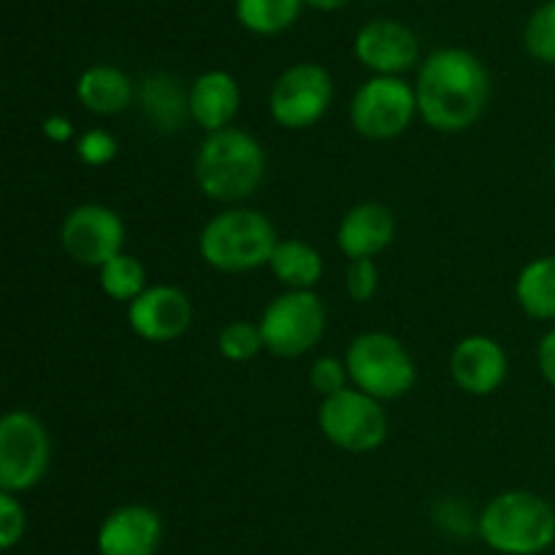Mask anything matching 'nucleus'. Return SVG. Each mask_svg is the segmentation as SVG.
<instances>
[{
    "label": "nucleus",
    "instance_id": "2",
    "mask_svg": "<svg viewBox=\"0 0 555 555\" xmlns=\"http://www.w3.org/2000/svg\"><path fill=\"white\" fill-rule=\"evenodd\" d=\"M266 152L253 133L238 128L206 133L195 155V182L217 204H242L263 184Z\"/></svg>",
    "mask_w": 555,
    "mask_h": 555
},
{
    "label": "nucleus",
    "instance_id": "25",
    "mask_svg": "<svg viewBox=\"0 0 555 555\" xmlns=\"http://www.w3.org/2000/svg\"><path fill=\"white\" fill-rule=\"evenodd\" d=\"M524 47L537 63L555 65V0H547L524 27Z\"/></svg>",
    "mask_w": 555,
    "mask_h": 555
},
{
    "label": "nucleus",
    "instance_id": "18",
    "mask_svg": "<svg viewBox=\"0 0 555 555\" xmlns=\"http://www.w3.org/2000/svg\"><path fill=\"white\" fill-rule=\"evenodd\" d=\"M144 119L157 133H179L190 122V90L171 74H150L135 92Z\"/></svg>",
    "mask_w": 555,
    "mask_h": 555
},
{
    "label": "nucleus",
    "instance_id": "1",
    "mask_svg": "<svg viewBox=\"0 0 555 555\" xmlns=\"http://www.w3.org/2000/svg\"><path fill=\"white\" fill-rule=\"evenodd\" d=\"M417 114L439 133H464L482 117L491 98V76L475 52L444 47L428 54L415 79Z\"/></svg>",
    "mask_w": 555,
    "mask_h": 555
},
{
    "label": "nucleus",
    "instance_id": "12",
    "mask_svg": "<svg viewBox=\"0 0 555 555\" xmlns=\"http://www.w3.org/2000/svg\"><path fill=\"white\" fill-rule=\"evenodd\" d=\"M128 325L139 339L168 345L193 325V301L173 285H152L128 304Z\"/></svg>",
    "mask_w": 555,
    "mask_h": 555
},
{
    "label": "nucleus",
    "instance_id": "21",
    "mask_svg": "<svg viewBox=\"0 0 555 555\" xmlns=\"http://www.w3.org/2000/svg\"><path fill=\"white\" fill-rule=\"evenodd\" d=\"M515 301L529 318L555 320V255H542L520 269Z\"/></svg>",
    "mask_w": 555,
    "mask_h": 555
},
{
    "label": "nucleus",
    "instance_id": "26",
    "mask_svg": "<svg viewBox=\"0 0 555 555\" xmlns=\"http://www.w3.org/2000/svg\"><path fill=\"white\" fill-rule=\"evenodd\" d=\"M309 383H312V388L318 390L323 399H331V396L347 390L350 374H347L345 358H334V356L318 358V361L312 363V369H309Z\"/></svg>",
    "mask_w": 555,
    "mask_h": 555
},
{
    "label": "nucleus",
    "instance_id": "30",
    "mask_svg": "<svg viewBox=\"0 0 555 555\" xmlns=\"http://www.w3.org/2000/svg\"><path fill=\"white\" fill-rule=\"evenodd\" d=\"M537 363H540V372L545 377V383L555 388V328L547 331L540 339V347H537Z\"/></svg>",
    "mask_w": 555,
    "mask_h": 555
},
{
    "label": "nucleus",
    "instance_id": "6",
    "mask_svg": "<svg viewBox=\"0 0 555 555\" xmlns=\"http://www.w3.org/2000/svg\"><path fill=\"white\" fill-rule=\"evenodd\" d=\"M52 461L49 431L33 412L9 410L0 417V491H33Z\"/></svg>",
    "mask_w": 555,
    "mask_h": 555
},
{
    "label": "nucleus",
    "instance_id": "10",
    "mask_svg": "<svg viewBox=\"0 0 555 555\" xmlns=\"http://www.w3.org/2000/svg\"><path fill=\"white\" fill-rule=\"evenodd\" d=\"M334 103V79L318 63H296L276 76L269 92V112L280 128L307 130L325 117Z\"/></svg>",
    "mask_w": 555,
    "mask_h": 555
},
{
    "label": "nucleus",
    "instance_id": "24",
    "mask_svg": "<svg viewBox=\"0 0 555 555\" xmlns=\"http://www.w3.org/2000/svg\"><path fill=\"white\" fill-rule=\"evenodd\" d=\"M217 350L231 363L253 361L255 356H260V350H266L260 325L253 320H233L217 336Z\"/></svg>",
    "mask_w": 555,
    "mask_h": 555
},
{
    "label": "nucleus",
    "instance_id": "27",
    "mask_svg": "<svg viewBox=\"0 0 555 555\" xmlns=\"http://www.w3.org/2000/svg\"><path fill=\"white\" fill-rule=\"evenodd\" d=\"M117 152H119V144L108 130H101V128L85 130V133L76 139V157L90 168L108 166V163L117 157Z\"/></svg>",
    "mask_w": 555,
    "mask_h": 555
},
{
    "label": "nucleus",
    "instance_id": "28",
    "mask_svg": "<svg viewBox=\"0 0 555 555\" xmlns=\"http://www.w3.org/2000/svg\"><path fill=\"white\" fill-rule=\"evenodd\" d=\"M379 287V271L377 263L372 258L363 260H350L345 271V291L350 296V301L356 304H369L377 296Z\"/></svg>",
    "mask_w": 555,
    "mask_h": 555
},
{
    "label": "nucleus",
    "instance_id": "19",
    "mask_svg": "<svg viewBox=\"0 0 555 555\" xmlns=\"http://www.w3.org/2000/svg\"><path fill=\"white\" fill-rule=\"evenodd\" d=\"M135 87L122 68L108 63L90 65L76 79V101L98 117L122 114L133 103Z\"/></svg>",
    "mask_w": 555,
    "mask_h": 555
},
{
    "label": "nucleus",
    "instance_id": "7",
    "mask_svg": "<svg viewBox=\"0 0 555 555\" xmlns=\"http://www.w3.org/2000/svg\"><path fill=\"white\" fill-rule=\"evenodd\" d=\"M266 350L276 358H301L325 336V304L314 291H285L260 314Z\"/></svg>",
    "mask_w": 555,
    "mask_h": 555
},
{
    "label": "nucleus",
    "instance_id": "16",
    "mask_svg": "<svg viewBox=\"0 0 555 555\" xmlns=\"http://www.w3.org/2000/svg\"><path fill=\"white\" fill-rule=\"evenodd\" d=\"M396 236L393 211L377 201H363L345 211L336 228V244L350 260H363L385 253Z\"/></svg>",
    "mask_w": 555,
    "mask_h": 555
},
{
    "label": "nucleus",
    "instance_id": "13",
    "mask_svg": "<svg viewBox=\"0 0 555 555\" xmlns=\"http://www.w3.org/2000/svg\"><path fill=\"white\" fill-rule=\"evenodd\" d=\"M356 60L374 76H401L421 60V43L412 27L399 20H372L352 41Z\"/></svg>",
    "mask_w": 555,
    "mask_h": 555
},
{
    "label": "nucleus",
    "instance_id": "8",
    "mask_svg": "<svg viewBox=\"0 0 555 555\" xmlns=\"http://www.w3.org/2000/svg\"><path fill=\"white\" fill-rule=\"evenodd\" d=\"M415 117H421L415 85L401 76H372L358 87L350 103L352 128L369 141L399 139Z\"/></svg>",
    "mask_w": 555,
    "mask_h": 555
},
{
    "label": "nucleus",
    "instance_id": "29",
    "mask_svg": "<svg viewBox=\"0 0 555 555\" xmlns=\"http://www.w3.org/2000/svg\"><path fill=\"white\" fill-rule=\"evenodd\" d=\"M27 529V513L16 493L0 491V547L11 551L22 542Z\"/></svg>",
    "mask_w": 555,
    "mask_h": 555
},
{
    "label": "nucleus",
    "instance_id": "4",
    "mask_svg": "<svg viewBox=\"0 0 555 555\" xmlns=\"http://www.w3.org/2000/svg\"><path fill=\"white\" fill-rule=\"evenodd\" d=\"M280 236L263 211L231 206L204 225L198 236V253L206 266L222 274H247L269 266Z\"/></svg>",
    "mask_w": 555,
    "mask_h": 555
},
{
    "label": "nucleus",
    "instance_id": "20",
    "mask_svg": "<svg viewBox=\"0 0 555 555\" xmlns=\"http://www.w3.org/2000/svg\"><path fill=\"white\" fill-rule=\"evenodd\" d=\"M269 269L274 280L287 291H314L318 282L323 280L325 263L323 255L312 244L298 242V238H282L271 255Z\"/></svg>",
    "mask_w": 555,
    "mask_h": 555
},
{
    "label": "nucleus",
    "instance_id": "3",
    "mask_svg": "<svg viewBox=\"0 0 555 555\" xmlns=\"http://www.w3.org/2000/svg\"><path fill=\"white\" fill-rule=\"evenodd\" d=\"M477 534L499 555H540L555 542V509L531 491H504L482 507Z\"/></svg>",
    "mask_w": 555,
    "mask_h": 555
},
{
    "label": "nucleus",
    "instance_id": "11",
    "mask_svg": "<svg viewBox=\"0 0 555 555\" xmlns=\"http://www.w3.org/2000/svg\"><path fill=\"white\" fill-rule=\"evenodd\" d=\"M125 222L103 204H81L65 215L60 225V244L74 263L101 269L125 253Z\"/></svg>",
    "mask_w": 555,
    "mask_h": 555
},
{
    "label": "nucleus",
    "instance_id": "32",
    "mask_svg": "<svg viewBox=\"0 0 555 555\" xmlns=\"http://www.w3.org/2000/svg\"><path fill=\"white\" fill-rule=\"evenodd\" d=\"M304 3L314 11H339V9H345L350 0H304Z\"/></svg>",
    "mask_w": 555,
    "mask_h": 555
},
{
    "label": "nucleus",
    "instance_id": "31",
    "mask_svg": "<svg viewBox=\"0 0 555 555\" xmlns=\"http://www.w3.org/2000/svg\"><path fill=\"white\" fill-rule=\"evenodd\" d=\"M41 133L47 135L52 144H65V141L74 139V122H70L65 114H49L47 119L41 122Z\"/></svg>",
    "mask_w": 555,
    "mask_h": 555
},
{
    "label": "nucleus",
    "instance_id": "23",
    "mask_svg": "<svg viewBox=\"0 0 555 555\" xmlns=\"http://www.w3.org/2000/svg\"><path fill=\"white\" fill-rule=\"evenodd\" d=\"M98 285L114 301H135L146 291V269L135 255L122 253L98 269Z\"/></svg>",
    "mask_w": 555,
    "mask_h": 555
},
{
    "label": "nucleus",
    "instance_id": "17",
    "mask_svg": "<svg viewBox=\"0 0 555 555\" xmlns=\"http://www.w3.org/2000/svg\"><path fill=\"white\" fill-rule=\"evenodd\" d=\"M242 108V87L228 70H206L190 87V117L206 133L233 128Z\"/></svg>",
    "mask_w": 555,
    "mask_h": 555
},
{
    "label": "nucleus",
    "instance_id": "15",
    "mask_svg": "<svg viewBox=\"0 0 555 555\" xmlns=\"http://www.w3.org/2000/svg\"><path fill=\"white\" fill-rule=\"evenodd\" d=\"M509 361L504 347L493 336H464L450 352V374L455 385L469 396H491L504 385Z\"/></svg>",
    "mask_w": 555,
    "mask_h": 555
},
{
    "label": "nucleus",
    "instance_id": "5",
    "mask_svg": "<svg viewBox=\"0 0 555 555\" xmlns=\"http://www.w3.org/2000/svg\"><path fill=\"white\" fill-rule=\"evenodd\" d=\"M347 374L352 388L377 401H393L415 388L417 369L410 350L385 331H366L347 347Z\"/></svg>",
    "mask_w": 555,
    "mask_h": 555
},
{
    "label": "nucleus",
    "instance_id": "9",
    "mask_svg": "<svg viewBox=\"0 0 555 555\" xmlns=\"http://www.w3.org/2000/svg\"><path fill=\"white\" fill-rule=\"evenodd\" d=\"M318 426L334 448L363 455L379 450L388 439V412L363 390L347 388L320 401Z\"/></svg>",
    "mask_w": 555,
    "mask_h": 555
},
{
    "label": "nucleus",
    "instance_id": "14",
    "mask_svg": "<svg viewBox=\"0 0 555 555\" xmlns=\"http://www.w3.org/2000/svg\"><path fill=\"white\" fill-rule=\"evenodd\" d=\"M163 545V520L146 504H122L98 526V555H157Z\"/></svg>",
    "mask_w": 555,
    "mask_h": 555
},
{
    "label": "nucleus",
    "instance_id": "33",
    "mask_svg": "<svg viewBox=\"0 0 555 555\" xmlns=\"http://www.w3.org/2000/svg\"><path fill=\"white\" fill-rule=\"evenodd\" d=\"M553 173H555V152H553Z\"/></svg>",
    "mask_w": 555,
    "mask_h": 555
},
{
    "label": "nucleus",
    "instance_id": "22",
    "mask_svg": "<svg viewBox=\"0 0 555 555\" xmlns=\"http://www.w3.org/2000/svg\"><path fill=\"white\" fill-rule=\"evenodd\" d=\"M304 0H236V20L255 36H280L296 25Z\"/></svg>",
    "mask_w": 555,
    "mask_h": 555
}]
</instances>
